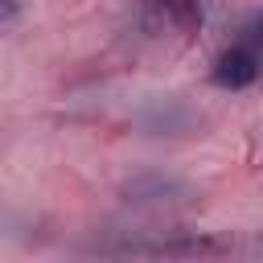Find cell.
<instances>
[{"label":"cell","mask_w":263,"mask_h":263,"mask_svg":"<svg viewBox=\"0 0 263 263\" xmlns=\"http://www.w3.org/2000/svg\"><path fill=\"white\" fill-rule=\"evenodd\" d=\"M152 8H160V16L181 25V29L201 21V0H152Z\"/></svg>","instance_id":"277c9868"},{"label":"cell","mask_w":263,"mask_h":263,"mask_svg":"<svg viewBox=\"0 0 263 263\" xmlns=\"http://www.w3.org/2000/svg\"><path fill=\"white\" fill-rule=\"evenodd\" d=\"M242 45H251L259 58H263V16H255V21H247L242 25V37H238Z\"/></svg>","instance_id":"5b68a950"},{"label":"cell","mask_w":263,"mask_h":263,"mask_svg":"<svg viewBox=\"0 0 263 263\" xmlns=\"http://www.w3.org/2000/svg\"><path fill=\"white\" fill-rule=\"evenodd\" d=\"M259 70H263V58L251 49V45H230V49H222L218 53V62H214V82L222 86V90H242V86H251L255 78H259Z\"/></svg>","instance_id":"3957f363"},{"label":"cell","mask_w":263,"mask_h":263,"mask_svg":"<svg viewBox=\"0 0 263 263\" xmlns=\"http://www.w3.org/2000/svg\"><path fill=\"white\" fill-rule=\"evenodd\" d=\"M193 197V185L168 173H140L132 181H123V201L127 205H168V201H185Z\"/></svg>","instance_id":"7a4b0ae2"},{"label":"cell","mask_w":263,"mask_h":263,"mask_svg":"<svg viewBox=\"0 0 263 263\" xmlns=\"http://www.w3.org/2000/svg\"><path fill=\"white\" fill-rule=\"evenodd\" d=\"M16 4H21V0H4V25L16 21Z\"/></svg>","instance_id":"8992f818"},{"label":"cell","mask_w":263,"mask_h":263,"mask_svg":"<svg viewBox=\"0 0 263 263\" xmlns=\"http://www.w3.org/2000/svg\"><path fill=\"white\" fill-rule=\"evenodd\" d=\"M136 123L148 136H189V132L201 127V115H197L193 103H185L177 95H160V99H148L136 111Z\"/></svg>","instance_id":"6da1fadb"}]
</instances>
